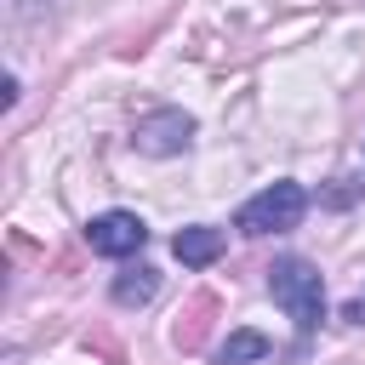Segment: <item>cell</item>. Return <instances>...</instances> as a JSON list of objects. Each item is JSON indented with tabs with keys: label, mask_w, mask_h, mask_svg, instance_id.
<instances>
[{
	"label": "cell",
	"mask_w": 365,
	"mask_h": 365,
	"mask_svg": "<svg viewBox=\"0 0 365 365\" xmlns=\"http://www.w3.org/2000/svg\"><path fill=\"white\" fill-rule=\"evenodd\" d=\"M268 291H274V302L297 319L302 336L319 325V314H325V279H319L314 262H302V257H274V268H268Z\"/></svg>",
	"instance_id": "1"
},
{
	"label": "cell",
	"mask_w": 365,
	"mask_h": 365,
	"mask_svg": "<svg viewBox=\"0 0 365 365\" xmlns=\"http://www.w3.org/2000/svg\"><path fill=\"white\" fill-rule=\"evenodd\" d=\"M171 251H177V262H182V268H205V262H217V257H222V228H205V222L177 228Z\"/></svg>",
	"instance_id": "5"
},
{
	"label": "cell",
	"mask_w": 365,
	"mask_h": 365,
	"mask_svg": "<svg viewBox=\"0 0 365 365\" xmlns=\"http://www.w3.org/2000/svg\"><path fill=\"white\" fill-rule=\"evenodd\" d=\"M86 245L97 257H131V251L148 245V222L137 211H103V217L86 222Z\"/></svg>",
	"instance_id": "4"
},
{
	"label": "cell",
	"mask_w": 365,
	"mask_h": 365,
	"mask_svg": "<svg viewBox=\"0 0 365 365\" xmlns=\"http://www.w3.org/2000/svg\"><path fill=\"white\" fill-rule=\"evenodd\" d=\"M302 211H308L302 182H268L262 194H251V200L240 205L234 228H240V234H285V228L302 222Z\"/></svg>",
	"instance_id": "2"
},
{
	"label": "cell",
	"mask_w": 365,
	"mask_h": 365,
	"mask_svg": "<svg viewBox=\"0 0 365 365\" xmlns=\"http://www.w3.org/2000/svg\"><path fill=\"white\" fill-rule=\"evenodd\" d=\"M274 354V342L262 336V331H228L222 336V348H217V365H257V359H268Z\"/></svg>",
	"instance_id": "7"
},
{
	"label": "cell",
	"mask_w": 365,
	"mask_h": 365,
	"mask_svg": "<svg viewBox=\"0 0 365 365\" xmlns=\"http://www.w3.org/2000/svg\"><path fill=\"white\" fill-rule=\"evenodd\" d=\"M131 143H137V154H182V148L194 143V114H182V108H154V114H143V120L131 125Z\"/></svg>",
	"instance_id": "3"
},
{
	"label": "cell",
	"mask_w": 365,
	"mask_h": 365,
	"mask_svg": "<svg viewBox=\"0 0 365 365\" xmlns=\"http://www.w3.org/2000/svg\"><path fill=\"white\" fill-rule=\"evenodd\" d=\"M154 291H160V274H154L148 262H137V268H125V274L114 279V302H120V308H143Z\"/></svg>",
	"instance_id": "8"
},
{
	"label": "cell",
	"mask_w": 365,
	"mask_h": 365,
	"mask_svg": "<svg viewBox=\"0 0 365 365\" xmlns=\"http://www.w3.org/2000/svg\"><path fill=\"white\" fill-rule=\"evenodd\" d=\"M211 314H217V297H211V291H200V297L188 302V314L177 319V331H171L182 354H194V348L205 342V331H211Z\"/></svg>",
	"instance_id": "6"
},
{
	"label": "cell",
	"mask_w": 365,
	"mask_h": 365,
	"mask_svg": "<svg viewBox=\"0 0 365 365\" xmlns=\"http://www.w3.org/2000/svg\"><path fill=\"white\" fill-rule=\"evenodd\" d=\"M342 319H348V325H365V302H359V297H354V302H342Z\"/></svg>",
	"instance_id": "9"
}]
</instances>
